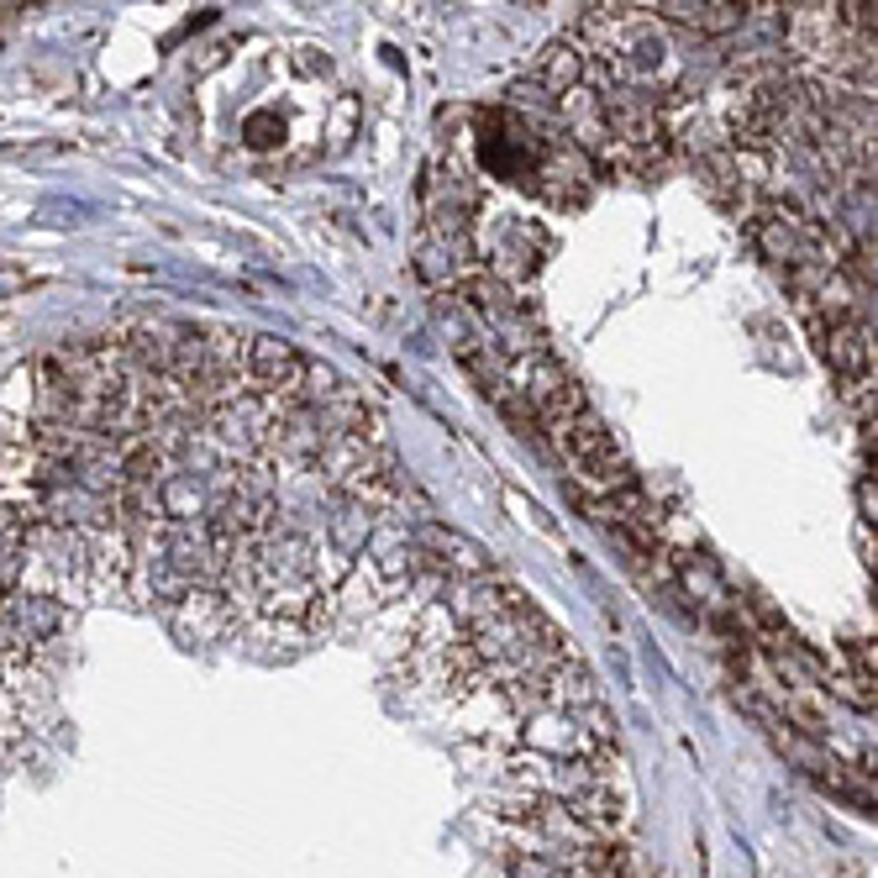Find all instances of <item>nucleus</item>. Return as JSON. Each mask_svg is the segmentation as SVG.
<instances>
[{"label":"nucleus","mask_w":878,"mask_h":878,"mask_svg":"<svg viewBox=\"0 0 878 878\" xmlns=\"http://www.w3.org/2000/svg\"><path fill=\"white\" fill-rule=\"evenodd\" d=\"M595 174L600 169L569 137H552L542 148V158H537V169H532V180H526V195H537V200L558 206V211H578L595 195Z\"/></svg>","instance_id":"obj_3"},{"label":"nucleus","mask_w":878,"mask_h":878,"mask_svg":"<svg viewBox=\"0 0 878 878\" xmlns=\"http://www.w3.org/2000/svg\"><path fill=\"white\" fill-rule=\"evenodd\" d=\"M505 857V874L511 878H574L569 863H552V857H532V852H495Z\"/></svg>","instance_id":"obj_8"},{"label":"nucleus","mask_w":878,"mask_h":878,"mask_svg":"<svg viewBox=\"0 0 878 878\" xmlns=\"http://www.w3.org/2000/svg\"><path fill=\"white\" fill-rule=\"evenodd\" d=\"M163 621H169V632L180 636V642H190V647L237 636V610L227 606L221 589H190L184 600H174V606L163 610Z\"/></svg>","instance_id":"obj_5"},{"label":"nucleus","mask_w":878,"mask_h":878,"mask_svg":"<svg viewBox=\"0 0 878 878\" xmlns=\"http://www.w3.org/2000/svg\"><path fill=\"white\" fill-rule=\"evenodd\" d=\"M32 521H37L32 505H0V595H11V589L22 584Z\"/></svg>","instance_id":"obj_7"},{"label":"nucleus","mask_w":878,"mask_h":878,"mask_svg":"<svg viewBox=\"0 0 878 878\" xmlns=\"http://www.w3.org/2000/svg\"><path fill=\"white\" fill-rule=\"evenodd\" d=\"M485 206V190L474 180V169L448 153L426 169V232L442 243H474V216Z\"/></svg>","instance_id":"obj_1"},{"label":"nucleus","mask_w":878,"mask_h":878,"mask_svg":"<svg viewBox=\"0 0 878 878\" xmlns=\"http://www.w3.org/2000/svg\"><path fill=\"white\" fill-rule=\"evenodd\" d=\"M305 353L279 337H247V390L269 400H301Z\"/></svg>","instance_id":"obj_4"},{"label":"nucleus","mask_w":878,"mask_h":878,"mask_svg":"<svg viewBox=\"0 0 878 878\" xmlns=\"http://www.w3.org/2000/svg\"><path fill=\"white\" fill-rule=\"evenodd\" d=\"M16 290H27V273L22 269H0V295H16Z\"/></svg>","instance_id":"obj_9"},{"label":"nucleus","mask_w":878,"mask_h":878,"mask_svg":"<svg viewBox=\"0 0 878 878\" xmlns=\"http://www.w3.org/2000/svg\"><path fill=\"white\" fill-rule=\"evenodd\" d=\"M552 442H558V453L578 468L584 485H595V489H626L632 485V468H626V458L615 448V437H610L589 411H578V416L552 426Z\"/></svg>","instance_id":"obj_2"},{"label":"nucleus","mask_w":878,"mask_h":878,"mask_svg":"<svg viewBox=\"0 0 878 878\" xmlns=\"http://www.w3.org/2000/svg\"><path fill=\"white\" fill-rule=\"evenodd\" d=\"M658 27H684L699 32V37H727L747 22V5H731V0H653L642 5Z\"/></svg>","instance_id":"obj_6"}]
</instances>
